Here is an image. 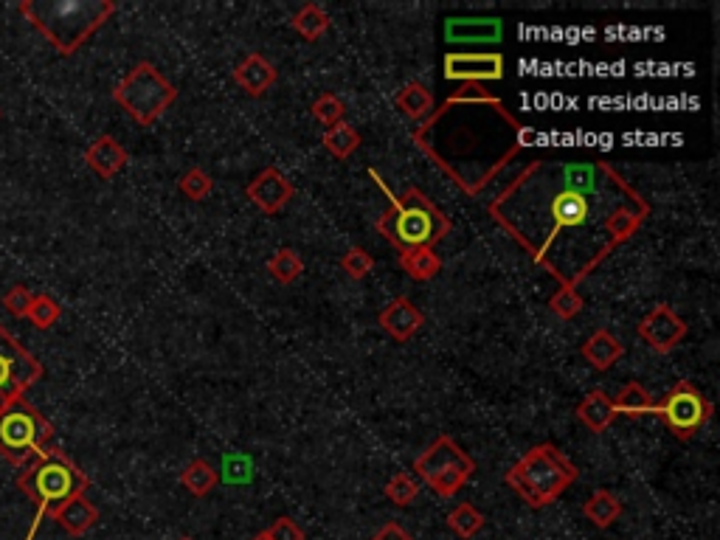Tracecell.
<instances>
[{
    "instance_id": "1",
    "label": "cell",
    "mask_w": 720,
    "mask_h": 540,
    "mask_svg": "<svg viewBox=\"0 0 720 540\" xmlns=\"http://www.w3.org/2000/svg\"><path fill=\"white\" fill-rule=\"evenodd\" d=\"M487 214L560 285H580L642 231L650 203L608 158L546 155L495 195Z\"/></svg>"
},
{
    "instance_id": "2",
    "label": "cell",
    "mask_w": 720,
    "mask_h": 540,
    "mask_svg": "<svg viewBox=\"0 0 720 540\" xmlns=\"http://www.w3.org/2000/svg\"><path fill=\"white\" fill-rule=\"evenodd\" d=\"M510 116L507 105L484 85H462L411 135L414 144L450 175L462 192L481 195L495 175L532 141V133L521 121L484 133Z\"/></svg>"
},
{
    "instance_id": "3",
    "label": "cell",
    "mask_w": 720,
    "mask_h": 540,
    "mask_svg": "<svg viewBox=\"0 0 720 540\" xmlns=\"http://www.w3.org/2000/svg\"><path fill=\"white\" fill-rule=\"evenodd\" d=\"M20 15L29 20L62 57L76 54L116 12L113 0H23Z\"/></svg>"
},
{
    "instance_id": "4",
    "label": "cell",
    "mask_w": 720,
    "mask_h": 540,
    "mask_svg": "<svg viewBox=\"0 0 720 540\" xmlns=\"http://www.w3.org/2000/svg\"><path fill=\"white\" fill-rule=\"evenodd\" d=\"M369 175L375 178L380 192L389 197L391 203L389 211L380 214L377 220V234H383L397 248V254L411 248H434L436 242L448 237L450 220L417 186H408L403 195H394L375 169H369Z\"/></svg>"
},
{
    "instance_id": "5",
    "label": "cell",
    "mask_w": 720,
    "mask_h": 540,
    "mask_svg": "<svg viewBox=\"0 0 720 540\" xmlns=\"http://www.w3.org/2000/svg\"><path fill=\"white\" fill-rule=\"evenodd\" d=\"M88 487V473L76 467L60 448H51L45 456L23 467V473L17 476V490L34 504V521L26 532V540H34L48 515H54L76 495H85Z\"/></svg>"
},
{
    "instance_id": "6",
    "label": "cell",
    "mask_w": 720,
    "mask_h": 540,
    "mask_svg": "<svg viewBox=\"0 0 720 540\" xmlns=\"http://www.w3.org/2000/svg\"><path fill=\"white\" fill-rule=\"evenodd\" d=\"M577 465L552 442H540L510 467L507 487L524 498L529 507H549L577 481Z\"/></svg>"
},
{
    "instance_id": "7",
    "label": "cell",
    "mask_w": 720,
    "mask_h": 540,
    "mask_svg": "<svg viewBox=\"0 0 720 540\" xmlns=\"http://www.w3.org/2000/svg\"><path fill=\"white\" fill-rule=\"evenodd\" d=\"M51 448H57L54 428L26 397H20L0 411V456L9 465H31Z\"/></svg>"
},
{
    "instance_id": "8",
    "label": "cell",
    "mask_w": 720,
    "mask_h": 540,
    "mask_svg": "<svg viewBox=\"0 0 720 540\" xmlns=\"http://www.w3.org/2000/svg\"><path fill=\"white\" fill-rule=\"evenodd\" d=\"M116 105L141 127H152L164 116L169 107L175 105L178 90L166 79L152 62H135L113 90Z\"/></svg>"
},
{
    "instance_id": "9",
    "label": "cell",
    "mask_w": 720,
    "mask_h": 540,
    "mask_svg": "<svg viewBox=\"0 0 720 540\" xmlns=\"http://www.w3.org/2000/svg\"><path fill=\"white\" fill-rule=\"evenodd\" d=\"M414 473H417L439 498H450V495L459 493L467 481L473 479L476 462H473V456H467V450L462 448L453 436L442 434L436 436L434 442L417 456Z\"/></svg>"
},
{
    "instance_id": "10",
    "label": "cell",
    "mask_w": 720,
    "mask_h": 540,
    "mask_svg": "<svg viewBox=\"0 0 720 540\" xmlns=\"http://www.w3.org/2000/svg\"><path fill=\"white\" fill-rule=\"evenodd\" d=\"M712 411H715L712 403L692 386L690 380H678L675 389L661 403L653 405V414H659L675 439H692L706 422L712 420Z\"/></svg>"
},
{
    "instance_id": "11",
    "label": "cell",
    "mask_w": 720,
    "mask_h": 540,
    "mask_svg": "<svg viewBox=\"0 0 720 540\" xmlns=\"http://www.w3.org/2000/svg\"><path fill=\"white\" fill-rule=\"evenodd\" d=\"M43 363L26 346L12 338V332L0 324V411L20 400L43 377Z\"/></svg>"
},
{
    "instance_id": "12",
    "label": "cell",
    "mask_w": 720,
    "mask_h": 540,
    "mask_svg": "<svg viewBox=\"0 0 720 540\" xmlns=\"http://www.w3.org/2000/svg\"><path fill=\"white\" fill-rule=\"evenodd\" d=\"M445 79L462 82V85H481V82H498L507 74L504 54L498 51H450L445 54Z\"/></svg>"
},
{
    "instance_id": "13",
    "label": "cell",
    "mask_w": 720,
    "mask_h": 540,
    "mask_svg": "<svg viewBox=\"0 0 720 540\" xmlns=\"http://www.w3.org/2000/svg\"><path fill=\"white\" fill-rule=\"evenodd\" d=\"M636 332H639V338H642L653 352L667 355V352H673L675 346L687 338V321L675 313L670 304H656V307L639 321Z\"/></svg>"
},
{
    "instance_id": "14",
    "label": "cell",
    "mask_w": 720,
    "mask_h": 540,
    "mask_svg": "<svg viewBox=\"0 0 720 540\" xmlns=\"http://www.w3.org/2000/svg\"><path fill=\"white\" fill-rule=\"evenodd\" d=\"M245 195H248V200H251L262 214L273 217V214H279V211L285 209L287 203L293 200L296 189H293V183L285 178L282 169L268 166V169H262V172L245 186Z\"/></svg>"
},
{
    "instance_id": "15",
    "label": "cell",
    "mask_w": 720,
    "mask_h": 540,
    "mask_svg": "<svg viewBox=\"0 0 720 540\" xmlns=\"http://www.w3.org/2000/svg\"><path fill=\"white\" fill-rule=\"evenodd\" d=\"M377 324H380L383 332H386L389 338H394L397 344H405V341H411V338L422 330L425 315H422L420 307L408 299V296H397L389 307L380 310Z\"/></svg>"
},
{
    "instance_id": "16",
    "label": "cell",
    "mask_w": 720,
    "mask_h": 540,
    "mask_svg": "<svg viewBox=\"0 0 720 540\" xmlns=\"http://www.w3.org/2000/svg\"><path fill=\"white\" fill-rule=\"evenodd\" d=\"M504 37V23L498 17H450L445 20L448 43H498Z\"/></svg>"
},
{
    "instance_id": "17",
    "label": "cell",
    "mask_w": 720,
    "mask_h": 540,
    "mask_svg": "<svg viewBox=\"0 0 720 540\" xmlns=\"http://www.w3.org/2000/svg\"><path fill=\"white\" fill-rule=\"evenodd\" d=\"M130 155L121 147L113 135H99L88 150H85V164L90 172H96L102 180H113L121 169L127 166Z\"/></svg>"
},
{
    "instance_id": "18",
    "label": "cell",
    "mask_w": 720,
    "mask_h": 540,
    "mask_svg": "<svg viewBox=\"0 0 720 540\" xmlns=\"http://www.w3.org/2000/svg\"><path fill=\"white\" fill-rule=\"evenodd\" d=\"M279 79V71L273 68V62H268L262 54H248L245 60L234 68V82L240 85L248 96H265Z\"/></svg>"
},
{
    "instance_id": "19",
    "label": "cell",
    "mask_w": 720,
    "mask_h": 540,
    "mask_svg": "<svg viewBox=\"0 0 720 540\" xmlns=\"http://www.w3.org/2000/svg\"><path fill=\"white\" fill-rule=\"evenodd\" d=\"M580 355H583L597 372H608L611 366H616V360H622L625 346L619 344V338H616L614 332L594 330L585 338V344L580 346Z\"/></svg>"
},
{
    "instance_id": "20",
    "label": "cell",
    "mask_w": 720,
    "mask_h": 540,
    "mask_svg": "<svg viewBox=\"0 0 720 540\" xmlns=\"http://www.w3.org/2000/svg\"><path fill=\"white\" fill-rule=\"evenodd\" d=\"M51 518H54V521H57L71 538H82L85 532H90V529L96 526V521H99V510L90 504L85 495H76V498H71L68 504H62L60 510L54 512Z\"/></svg>"
},
{
    "instance_id": "21",
    "label": "cell",
    "mask_w": 720,
    "mask_h": 540,
    "mask_svg": "<svg viewBox=\"0 0 720 540\" xmlns=\"http://www.w3.org/2000/svg\"><path fill=\"white\" fill-rule=\"evenodd\" d=\"M577 420L583 422L591 434H605L616 420L614 403L605 391H588L583 403L577 405Z\"/></svg>"
},
{
    "instance_id": "22",
    "label": "cell",
    "mask_w": 720,
    "mask_h": 540,
    "mask_svg": "<svg viewBox=\"0 0 720 540\" xmlns=\"http://www.w3.org/2000/svg\"><path fill=\"white\" fill-rule=\"evenodd\" d=\"M394 105H397V110L405 113L408 119L425 121L434 113V93L428 90V85H422V82H405L400 93H397V99H394Z\"/></svg>"
},
{
    "instance_id": "23",
    "label": "cell",
    "mask_w": 720,
    "mask_h": 540,
    "mask_svg": "<svg viewBox=\"0 0 720 540\" xmlns=\"http://www.w3.org/2000/svg\"><path fill=\"white\" fill-rule=\"evenodd\" d=\"M400 268L414 279V282H431L442 270V259L434 248H411L400 254Z\"/></svg>"
},
{
    "instance_id": "24",
    "label": "cell",
    "mask_w": 720,
    "mask_h": 540,
    "mask_svg": "<svg viewBox=\"0 0 720 540\" xmlns=\"http://www.w3.org/2000/svg\"><path fill=\"white\" fill-rule=\"evenodd\" d=\"M614 403L616 417L625 414V417H642V414H653V405L656 400L650 397V391L642 386V383H628L622 389L616 391V397H611Z\"/></svg>"
},
{
    "instance_id": "25",
    "label": "cell",
    "mask_w": 720,
    "mask_h": 540,
    "mask_svg": "<svg viewBox=\"0 0 720 540\" xmlns=\"http://www.w3.org/2000/svg\"><path fill=\"white\" fill-rule=\"evenodd\" d=\"M583 512L591 524L600 526V529H608V526H614L616 521H619V515H622V501H619L611 490H597V493L585 501Z\"/></svg>"
},
{
    "instance_id": "26",
    "label": "cell",
    "mask_w": 720,
    "mask_h": 540,
    "mask_svg": "<svg viewBox=\"0 0 720 540\" xmlns=\"http://www.w3.org/2000/svg\"><path fill=\"white\" fill-rule=\"evenodd\" d=\"M293 29L299 31L307 43H315V40H321L330 31V15L318 3H304L299 12L293 15Z\"/></svg>"
},
{
    "instance_id": "27",
    "label": "cell",
    "mask_w": 720,
    "mask_h": 540,
    "mask_svg": "<svg viewBox=\"0 0 720 540\" xmlns=\"http://www.w3.org/2000/svg\"><path fill=\"white\" fill-rule=\"evenodd\" d=\"M180 484L195 495V498H203L209 495L217 484H220V473L206 462V459H192L189 465L183 467L180 473Z\"/></svg>"
},
{
    "instance_id": "28",
    "label": "cell",
    "mask_w": 720,
    "mask_h": 540,
    "mask_svg": "<svg viewBox=\"0 0 720 540\" xmlns=\"http://www.w3.org/2000/svg\"><path fill=\"white\" fill-rule=\"evenodd\" d=\"M324 150L330 152L332 158H338V161H346L352 152L360 147V133L349 124V121H341V124H335L330 130H324Z\"/></svg>"
},
{
    "instance_id": "29",
    "label": "cell",
    "mask_w": 720,
    "mask_h": 540,
    "mask_svg": "<svg viewBox=\"0 0 720 540\" xmlns=\"http://www.w3.org/2000/svg\"><path fill=\"white\" fill-rule=\"evenodd\" d=\"M268 270L279 285H293L301 273H304V259H301L293 248H279V251L268 259Z\"/></svg>"
},
{
    "instance_id": "30",
    "label": "cell",
    "mask_w": 720,
    "mask_h": 540,
    "mask_svg": "<svg viewBox=\"0 0 720 540\" xmlns=\"http://www.w3.org/2000/svg\"><path fill=\"white\" fill-rule=\"evenodd\" d=\"M484 515L481 510H476L473 504H459L456 510L448 515V526L453 535H459L462 540H473L484 529Z\"/></svg>"
},
{
    "instance_id": "31",
    "label": "cell",
    "mask_w": 720,
    "mask_h": 540,
    "mask_svg": "<svg viewBox=\"0 0 720 540\" xmlns=\"http://www.w3.org/2000/svg\"><path fill=\"white\" fill-rule=\"evenodd\" d=\"M583 307H585V299L577 293V287L574 285H560V290L549 299V310H552L557 318H563V321L577 318V315L583 313Z\"/></svg>"
},
{
    "instance_id": "32",
    "label": "cell",
    "mask_w": 720,
    "mask_h": 540,
    "mask_svg": "<svg viewBox=\"0 0 720 540\" xmlns=\"http://www.w3.org/2000/svg\"><path fill=\"white\" fill-rule=\"evenodd\" d=\"M60 315H62V307L57 301L51 299L48 293H37L34 301H31V310L26 318H29L37 330H51V327L60 321Z\"/></svg>"
},
{
    "instance_id": "33",
    "label": "cell",
    "mask_w": 720,
    "mask_h": 540,
    "mask_svg": "<svg viewBox=\"0 0 720 540\" xmlns=\"http://www.w3.org/2000/svg\"><path fill=\"white\" fill-rule=\"evenodd\" d=\"M386 495H389V501L394 507H411L417 501V495H420V484L408 473H394L386 481Z\"/></svg>"
},
{
    "instance_id": "34",
    "label": "cell",
    "mask_w": 720,
    "mask_h": 540,
    "mask_svg": "<svg viewBox=\"0 0 720 540\" xmlns=\"http://www.w3.org/2000/svg\"><path fill=\"white\" fill-rule=\"evenodd\" d=\"M178 189L180 195L189 197V200H203V197H209L214 192V180L206 169H200V166H192L183 178L178 180Z\"/></svg>"
},
{
    "instance_id": "35",
    "label": "cell",
    "mask_w": 720,
    "mask_h": 540,
    "mask_svg": "<svg viewBox=\"0 0 720 540\" xmlns=\"http://www.w3.org/2000/svg\"><path fill=\"white\" fill-rule=\"evenodd\" d=\"M310 110H313L315 119L321 121V124H324L327 130H330V127H335V124H341V121H344V116H346L344 99H338V96H335V93H330V90H327V93H321V96H318V99L313 102V107H310Z\"/></svg>"
},
{
    "instance_id": "36",
    "label": "cell",
    "mask_w": 720,
    "mask_h": 540,
    "mask_svg": "<svg viewBox=\"0 0 720 540\" xmlns=\"http://www.w3.org/2000/svg\"><path fill=\"white\" fill-rule=\"evenodd\" d=\"M341 268L346 270V276L349 279H366L372 270H375V256L369 254V251H363V248H349L344 256H341Z\"/></svg>"
},
{
    "instance_id": "37",
    "label": "cell",
    "mask_w": 720,
    "mask_h": 540,
    "mask_svg": "<svg viewBox=\"0 0 720 540\" xmlns=\"http://www.w3.org/2000/svg\"><path fill=\"white\" fill-rule=\"evenodd\" d=\"M31 301H34V293H31L26 285H12L9 293L3 296V307L6 313H12L15 318H26L31 310Z\"/></svg>"
},
{
    "instance_id": "38",
    "label": "cell",
    "mask_w": 720,
    "mask_h": 540,
    "mask_svg": "<svg viewBox=\"0 0 720 540\" xmlns=\"http://www.w3.org/2000/svg\"><path fill=\"white\" fill-rule=\"evenodd\" d=\"M265 532H268L270 540H307L304 529L293 518H276Z\"/></svg>"
},
{
    "instance_id": "39",
    "label": "cell",
    "mask_w": 720,
    "mask_h": 540,
    "mask_svg": "<svg viewBox=\"0 0 720 540\" xmlns=\"http://www.w3.org/2000/svg\"><path fill=\"white\" fill-rule=\"evenodd\" d=\"M372 540H414L400 524H386Z\"/></svg>"
},
{
    "instance_id": "40",
    "label": "cell",
    "mask_w": 720,
    "mask_h": 540,
    "mask_svg": "<svg viewBox=\"0 0 720 540\" xmlns=\"http://www.w3.org/2000/svg\"><path fill=\"white\" fill-rule=\"evenodd\" d=\"M251 540H270V538H268V532H259V535H254Z\"/></svg>"
},
{
    "instance_id": "41",
    "label": "cell",
    "mask_w": 720,
    "mask_h": 540,
    "mask_svg": "<svg viewBox=\"0 0 720 540\" xmlns=\"http://www.w3.org/2000/svg\"><path fill=\"white\" fill-rule=\"evenodd\" d=\"M180 540H192V538H180Z\"/></svg>"
},
{
    "instance_id": "42",
    "label": "cell",
    "mask_w": 720,
    "mask_h": 540,
    "mask_svg": "<svg viewBox=\"0 0 720 540\" xmlns=\"http://www.w3.org/2000/svg\"><path fill=\"white\" fill-rule=\"evenodd\" d=\"M0 116H3V113H0Z\"/></svg>"
}]
</instances>
